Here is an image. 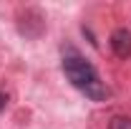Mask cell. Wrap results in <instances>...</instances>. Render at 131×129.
Returning <instances> with one entry per match:
<instances>
[{
    "mask_svg": "<svg viewBox=\"0 0 131 129\" xmlns=\"http://www.w3.org/2000/svg\"><path fill=\"white\" fill-rule=\"evenodd\" d=\"M18 28H20L23 35H28V38H38L40 33L46 31V18H43V13H40L38 8H25V10L20 13Z\"/></svg>",
    "mask_w": 131,
    "mask_h": 129,
    "instance_id": "cell-2",
    "label": "cell"
},
{
    "mask_svg": "<svg viewBox=\"0 0 131 129\" xmlns=\"http://www.w3.org/2000/svg\"><path fill=\"white\" fill-rule=\"evenodd\" d=\"M5 106H8V94H5V91H0V112H3Z\"/></svg>",
    "mask_w": 131,
    "mask_h": 129,
    "instance_id": "cell-5",
    "label": "cell"
},
{
    "mask_svg": "<svg viewBox=\"0 0 131 129\" xmlns=\"http://www.w3.org/2000/svg\"><path fill=\"white\" fill-rule=\"evenodd\" d=\"M108 46L114 51L116 58H131V31L129 28H116L108 38Z\"/></svg>",
    "mask_w": 131,
    "mask_h": 129,
    "instance_id": "cell-3",
    "label": "cell"
},
{
    "mask_svg": "<svg viewBox=\"0 0 131 129\" xmlns=\"http://www.w3.org/2000/svg\"><path fill=\"white\" fill-rule=\"evenodd\" d=\"M108 129H131V116H114L108 122Z\"/></svg>",
    "mask_w": 131,
    "mask_h": 129,
    "instance_id": "cell-4",
    "label": "cell"
},
{
    "mask_svg": "<svg viewBox=\"0 0 131 129\" xmlns=\"http://www.w3.org/2000/svg\"><path fill=\"white\" fill-rule=\"evenodd\" d=\"M63 73L78 91H83L86 96L93 99V101H106V99L111 96L108 86L98 76L96 66L91 63V61H86L73 46L63 48Z\"/></svg>",
    "mask_w": 131,
    "mask_h": 129,
    "instance_id": "cell-1",
    "label": "cell"
}]
</instances>
